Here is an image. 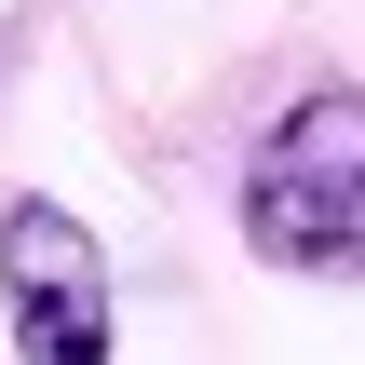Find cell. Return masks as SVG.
Returning a JSON list of instances; mask_svg holds the SVG:
<instances>
[{
  "label": "cell",
  "mask_w": 365,
  "mask_h": 365,
  "mask_svg": "<svg viewBox=\"0 0 365 365\" xmlns=\"http://www.w3.org/2000/svg\"><path fill=\"white\" fill-rule=\"evenodd\" d=\"M244 244L271 271H352L365 257V95H298L244 149Z\"/></svg>",
  "instance_id": "6da1fadb"
},
{
  "label": "cell",
  "mask_w": 365,
  "mask_h": 365,
  "mask_svg": "<svg viewBox=\"0 0 365 365\" xmlns=\"http://www.w3.org/2000/svg\"><path fill=\"white\" fill-rule=\"evenodd\" d=\"M0 312L27 365H108V257L68 203H0Z\"/></svg>",
  "instance_id": "7a4b0ae2"
}]
</instances>
